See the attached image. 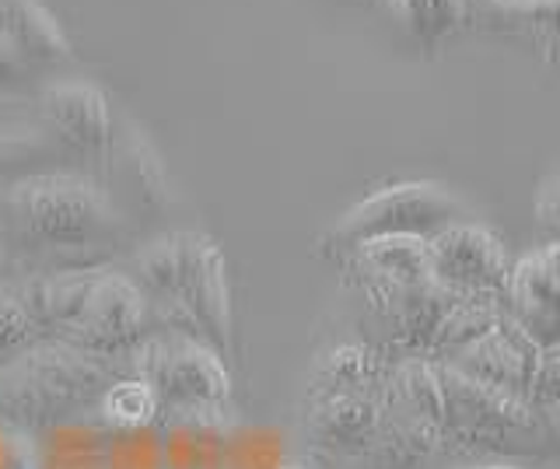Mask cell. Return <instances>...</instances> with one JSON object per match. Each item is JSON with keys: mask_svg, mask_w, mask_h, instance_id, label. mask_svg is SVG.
I'll list each match as a JSON object with an SVG mask.
<instances>
[{"mask_svg": "<svg viewBox=\"0 0 560 469\" xmlns=\"http://www.w3.org/2000/svg\"><path fill=\"white\" fill-rule=\"evenodd\" d=\"M525 399H529L536 410H550L560 403V343L542 347L533 382H529V396Z\"/></svg>", "mask_w": 560, "mask_h": 469, "instance_id": "cell-25", "label": "cell"}, {"mask_svg": "<svg viewBox=\"0 0 560 469\" xmlns=\"http://www.w3.org/2000/svg\"><path fill=\"white\" fill-rule=\"evenodd\" d=\"M98 410L105 413V421H113L119 427H144V424L158 421V413H162L154 389L148 382L130 378V375L116 378L113 386L105 389Z\"/></svg>", "mask_w": 560, "mask_h": 469, "instance_id": "cell-23", "label": "cell"}, {"mask_svg": "<svg viewBox=\"0 0 560 469\" xmlns=\"http://www.w3.org/2000/svg\"><path fill=\"white\" fill-rule=\"evenodd\" d=\"M389 11L396 14V22L417 36L420 43H431V8L428 0H389Z\"/></svg>", "mask_w": 560, "mask_h": 469, "instance_id": "cell-27", "label": "cell"}, {"mask_svg": "<svg viewBox=\"0 0 560 469\" xmlns=\"http://www.w3.org/2000/svg\"><path fill=\"white\" fill-rule=\"evenodd\" d=\"M463 469H525V466H512V462H483V466H463Z\"/></svg>", "mask_w": 560, "mask_h": 469, "instance_id": "cell-33", "label": "cell"}, {"mask_svg": "<svg viewBox=\"0 0 560 469\" xmlns=\"http://www.w3.org/2000/svg\"><path fill=\"white\" fill-rule=\"evenodd\" d=\"M438 372L445 386V445L459 442V452H504L518 448L512 438H529L542 427V410L529 399L469 378L445 361H438Z\"/></svg>", "mask_w": 560, "mask_h": 469, "instance_id": "cell-4", "label": "cell"}, {"mask_svg": "<svg viewBox=\"0 0 560 469\" xmlns=\"http://www.w3.org/2000/svg\"><path fill=\"white\" fill-rule=\"evenodd\" d=\"M504 312L539 347L560 343V273L547 263V256L529 253L508 273Z\"/></svg>", "mask_w": 560, "mask_h": 469, "instance_id": "cell-11", "label": "cell"}, {"mask_svg": "<svg viewBox=\"0 0 560 469\" xmlns=\"http://www.w3.org/2000/svg\"><path fill=\"white\" fill-rule=\"evenodd\" d=\"M98 273L102 270H49L28 277V281L18 284V291H22V302L28 305L32 319L39 323L43 333L60 337L63 329L78 323Z\"/></svg>", "mask_w": 560, "mask_h": 469, "instance_id": "cell-14", "label": "cell"}, {"mask_svg": "<svg viewBox=\"0 0 560 469\" xmlns=\"http://www.w3.org/2000/svg\"><path fill=\"white\" fill-rule=\"evenodd\" d=\"M0 32H8L32 67L70 60V39L63 25L39 0H0Z\"/></svg>", "mask_w": 560, "mask_h": 469, "instance_id": "cell-17", "label": "cell"}, {"mask_svg": "<svg viewBox=\"0 0 560 469\" xmlns=\"http://www.w3.org/2000/svg\"><path fill=\"white\" fill-rule=\"evenodd\" d=\"M542 424H547L557 434V438H560V403L550 407V410H542Z\"/></svg>", "mask_w": 560, "mask_h": 469, "instance_id": "cell-31", "label": "cell"}, {"mask_svg": "<svg viewBox=\"0 0 560 469\" xmlns=\"http://www.w3.org/2000/svg\"><path fill=\"white\" fill-rule=\"evenodd\" d=\"M18 253L8 246L4 238H0V284H14V273H18Z\"/></svg>", "mask_w": 560, "mask_h": 469, "instance_id": "cell-30", "label": "cell"}, {"mask_svg": "<svg viewBox=\"0 0 560 469\" xmlns=\"http://www.w3.org/2000/svg\"><path fill=\"white\" fill-rule=\"evenodd\" d=\"M466 4L469 0H428L431 8V43H438L448 32H455L466 22Z\"/></svg>", "mask_w": 560, "mask_h": 469, "instance_id": "cell-28", "label": "cell"}, {"mask_svg": "<svg viewBox=\"0 0 560 469\" xmlns=\"http://www.w3.org/2000/svg\"><path fill=\"white\" fill-rule=\"evenodd\" d=\"M354 253V273L372 277L389 288L410 291L431 281V249L428 238L417 235H385V238H368Z\"/></svg>", "mask_w": 560, "mask_h": 469, "instance_id": "cell-15", "label": "cell"}, {"mask_svg": "<svg viewBox=\"0 0 560 469\" xmlns=\"http://www.w3.org/2000/svg\"><path fill=\"white\" fill-rule=\"evenodd\" d=\"M127 375L148 382L162 413L214 417L232 403V372L197 337L158 333L122 357Z\"/></svg>", "mask_w": 560, "mask_h": 469, "instance_id": "cell-3", "label": "cell"}, {"mask_svg": "<svg viewBox=\"0 0 560 469\" xmlns=\"http://www.w3.org/2000/svg\"><path fill=\"white\" fill-rule=\"evenodd\" d=\"M501 316H504V302L501 298H487V294H463V298L445 312V319L438 323L424 357L448 361L452 354H459L463 347H469L472 340H480L487 329H494Z\"/></svg>", "mask_w": 560, "mask_h": 469, "instance_id": "cell-20", "label": "cell"}, {"mask_svg": "<svg viewBox=\"0 0 560 469\" xmlns=\"http://www.w3.org/2000/svg\"><path fill=\"white\" fill-rule=\"evenodd\" d=\"M127 375L122 357H98L43 337L0 361V417L14 427L43 431L98 410L105 389Z\"/></svg>", "mask_w": 560, "mask_h": 469, "instance_id": "cell-2", "label": "cell"}, {"mask_svg": "<svg viewBox=\"0 0 560 469\" xmlns=\"http://www.w3.org/2000/svg\"><path fill=\"white\" fill-rule=\"evenodd\" d=\"M466 19L490 32L529 39L547 60L560 54V0H469Z\"/></svg>", "mask_w": 560, "mask_h": 469, "instance_id": "cell-13", "label": "cell"}, {"mask_svg": "<svg viewBox=\"0 0 560 469\" xmlns=\"http://www.w3.org/2000/svg\"><path fill=\"white\" fill-rule=\"evenodd\" d=\"M11 116V109H8V102L4 98H0V119H8Z\"/></svg>", "mask_w": 560, "mask_h": 469, "instance_id": "cell-34", "label": "cell"}, {"mask_svg": "<svg viewBox=\"0 0 560 469\" xmlns=\"http://www.w3.org/2000/svg\"><path fill=\"white\" fill-rule=\"evenodd\" d=\"M533 218L547 246L560 242V172H553V176L539 183L536 200H533Z\"/></svg>", "mask_w": 560, "mask_h": 469, "instance_id": "cell-26", "label": "cell"}, {"mask_svg": "<svg viewBox=\"0 0 560 469\" xmlns=\"http://www.w3.org/2000/svg\"><path fill=\"white\" fill-rule=\"evenodd\" d=\"M542 256H547V263L560 273V242H553V246H542Z\"/></svg>", "mask_w": 560, "mask_h": 469, "instance_id": "cell-32", "label": "cell"}, {"mask_svg": "<svg viewBox=\"0 0 560 469\" xmlns=\"http://www.w3.org/2000/svg\"><path fill=\"white\" fill-rule=\"evenodd\" d=\"M183 263H186V232L151 238L133 259V281L144 291V298L158 308V316L168 312L175 298H179Z\"/></svg>", "mask_w": 560, "mask_h": 469, "instance_id": "cell-19", "label": "cell"}, {"mask_svg": "<svg viewBox=\"0 0 560 469\" xmlns=\"http://www.w3.org/2000/svg\"><path fill=\"white\" fill-rule=\"evenodd\" d=\"M35 340H43V329L22 302V291L18 284H0V361L14 357Z\"/></svg>", "mask_w": 560, "mask_h": 469, "instance_id": "cell-24", "label": "cell"}, {"mask_svg": "<svg viewBox=\"0 0 560 469\" xmlns=\"http://www.w3.org/2000/svg\"><path fill=\"white\" fill-rule=\"evenodd\" d=\"M165 333H186L203 340L224 364L235 357V312H232V281H228L224 253L214 238L186 232V263L179 298L158 316Z\"/></svg>", "mask_w": 560, "mask_h": 469, "instance_id": "cell-5", "label": "cell"}, {"mask_svg": "<svg viewBox=\"0 0 560 469\" xmlns=\"http://www.w3.org/2000/svg\"><path fill=\"white\" fill-rule=\"evenodd\" d=\"M539 354H542V347L504 312L494 329H487L480 340L463 347V351L452 354L445 364L459 368L469 378L487 382V386L515 392L525 399L529 396V382H533Z\"/></svg>", "mask_w": 560, "mask_h": 469, "instance_id": "cell-10", "label": "cell"}, {"mask_svg": "<svg viewBox=\"0 0 560 469\" xmlns=\"http://www.w3.org/2000/svg\"><path fill=\"white\" fill-rule=\"evenodd\" d=\"M113 176L116 183H122V189L144 207H165V172H162V159L151 151V144L140 137L137 130H127L113 148Z\"/></svg>", "mask_w": 560, "mask_h": 469, "instance_id": "cell-21", "label": "cell"}, {"mask_svg": "<svg viewBox=\"0 0 560 469\" xmlns=\"http://www.w3.org/2000/svg\"><path fill=\"white\" fill-rule=\"evenodd\" d=\"M382 407L417 417V421L434 427H445V386L438 361L420 354L402 357L396 368H389V378H385Z\"/></svg>", "mask_w": 560, "mask_h": 469, "instance_id": "cell-16", "label": "cell"}, {"mask_svg": "<svg viewBox=\"0 0 560 469\" xmlns=\"http://www.w3.org/2000/svg\"><path fill=\"white\" fill-rule=\"evenodd\" d=\"M57 154H63V148L43 127V119L39 124H32V119L18 124L11 116L0 119V176H22V172L35 168L46 159H57Z\"/></svg>", "mask_w": 560, "mask_h": 469, "instance_id": "cell-22", "label": "cell"}, {"mask_svg": "<svg viewBox=\"0 0 560 469\" xmlns=\"http://www.w3.org/2000/svg\"><path fill=\"white\" fill-rule=\"evenodd\" d=\"M382 392L312 396V413H308L312 442L326 452H343V456L368 452L382 424Z\"/></svg>", "mask_w": 560, "mask_h": 469, "instance_id": "cell-12", "label": "cell"}, {"mask_svg": "<svg viewBox=\"0 0 560 469\" xmlns=\"http://www.w3.org/2000/svg\"><path fill=\"white\" fill-rule=\"evenodd\" d=\"M32 74V63L25 60L22 49L14 46V39L8 32H0V84H14L25 81Z\"/></svg>", "mask_w": 560, "mask_h": 469, "instance_id": "cell-29", "label": "cell"}, {"mask_svg": "<svg viewBox=\"0 0 560 469\" xmlns=\"http://www.w3.org/2000/svg\"><path fill=\"white\" fill-rule=\"evenodd\" d=\"M151 337V302L137 288L130 273L102 270L88 294V305L78 323L60 337L70 347L98 357H127L140 340Z\"/></svg>", "mask_w": 560, "mask_h": 469, "instance_id": "cell-7", "label": "cell"}, {"mask_svg": "<svg viewBox=\"0 0 560 469\" xmlns=\"http://www.w3.org/2000/svg\"><path fill=\"white\" fill-rule=\"evenodd\" d=\"M39 119L67 154L95 159L113 144V116L105 95L88 81H57L39 95Z\"/></svg>", "mask_w": 560, "mask_h": 469, "instance_id": "cell-9", "label": "cell"}, {"mask_svg": "<svg viewBox=\"0 0 560 469\" xmlns=\"http://www.w3.org/2000/svg\"><path fill=\"white\" fill-rule=\"evenodd\" d=\"M431 277L455 294H487L504 302L508 249L504 242L477 221H455L428 238Z\"/></svg>", "mask_w": 560, "mask_h": 469, "instance_id": "cell-8", "label": "cell"}, {"mask_svg": "<svg viewBox=\"0 0 560 469\" xmlns=\"http://www.w3.org/2000/svg\"><path fill=\"white\" fill-rule=\"evenodd\" d=\"M11 235L52 270H102L122 232L113 197L74 172H35L4 194Z\"/></svg>", "mask_w": 560, "mask_h": 469, "instance_id": "cell-1", "label": "cell"}, {"mask_svg": "<svg viewBox=\"0 0 560 469\" xmlns=\"http://www.w3.org/2000/svg\"><path fill=\"white\" fill-rule=\"evenodd\" d=\"M455 221H466V207L452 189L438 183H396L350 207L332 228V242L354 249L368 238L385 235L431 238Z\"/></svg>", "mask_w": 560, "mask_h": 469, "instance_id": "cell-6", "label": "cell"}, {"mask_svg": "<svg viewBox=\"0 0 560 469\" xmlns=\"http://www.w3.org/2000/svg\"><path fill=\"white\" fill-rule=\"evenodd\" d=\"M385 361L364 343H340L319 357L312 375V396L329 392H382L385 389Z\"/></svg>", "mask_w": 560, "mask_h": 469, "instance_id": "cell-18", "label": "cell"}]
</instances>
